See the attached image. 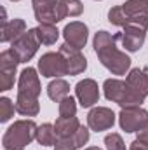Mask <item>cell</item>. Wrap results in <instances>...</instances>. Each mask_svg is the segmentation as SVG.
Here are the masks:
<instances>
[{
  "label": "cell",
  "mask_w": 148,
  "mask_h": 150,
  "mask_svg": "<svg viewBox=\"0 0 148 150\" xmlns=\"http://www.w3.org/2000/svg\"><path fill=\"white\" fill-rule=\"evenodd\" d=\"M105 147H106V150H127L124 138L118 133H110L105 136Z\"/></svg>",
  "instance_id": "obj_22"
},
{
  "label": "cell",
  "mask_w": 148,
  "mask_h": 150,
  "mask_svg": "<svg viewBox=\"0 0 148 150\" xmlns=\"http://www.w3.org/2000/svg\"><path fill=\"white\" fill-rule=\"evenodd\" d=\"M66 4V11L70 18H78L84 12V4L80 0H63Z\"/></svg>",
  "instance_id": "obj_24"
},
{
  "label": "cell",
  "mask_w": 148,
  "mask_h": 150,
  "mask_svg": "<svg viewBox=\"0 0 148 150\" xmlns=\"http://www.w3.org/2000/svg\"><path fill=\"white\" fill-rule=\"evenodd\" d=\"M103 93H105V98L111 101V103H117L120 108H129V107H141L145 103V100L122 79H106L103 82Z\"/></svg>",
  "instance_id": "obj_4"
},
{
  "label": "cell",
  "mask_w": 148,
  "mask_h": 150,
  "mask_svg": "<svg viewBox=\"0 0 148 150\" xmlns=\"http://www.w3.org/2000/svg\"><path fill=\"white\" fill-rule=\"evenodd\" d=\"M77 100L73 96H66L58 103V112L59 117H75L77 115Z\"/></svg>",
  "instance_id": "obj_20"
},
{
  "label": "cell",
  "mask_w": 148,
  "mask_h": 150,
  "mask_svg": "<svg viewBox=\"0 0 148 150\" xmlns=\"http://www.w3.org/2000/svg\"><path fill=\"white\" fill-rule=\"evenodd\" d=\"M75 96L82 108H91L99 101V86L94 79H84L75 84Z\"/></svg>",
  "instance_id": "obj_10"
},
{
  "label": "cell",
  "mask_w": 148,
  "mask_h": 150,
  "mask_svg": "<svg viewBox=\"0 0 148 150\" xmlns=\"http://www.w3.org/2000/svg\"><path fill=\"white\" fill-rule=\"evenodd\" d=\"M118 38H120V32L111 35L106 30H99L92 37V47H94V52H96L99 63L111 75H117V77L129 74L131 63H132V59L124 51H120L117 47Z\"/></svg>",
  "instance_id": "obj_1"
},
{
  "label": "cell",
  "mask_w": 148,
  "mask_h": 150,
  "mask_svg": "<svg viewBox=\"0 0 148 150\" xmlns=\"http://www.w3.org/2000/svg\"><path fill=\"white\" fill-rule=\"evenodd\" d=\"M147 32L148 30L138 26V25H127V26H124V30L120 32L118 42L122 44V47H124L127 52H138V51L143 47V44H145Z\"/></svg>",
  "instance_id": "obj_11"
},
{
  "label": "cell",
  "mask_w": 148,
  "mask_h": 150,
  "mask_svg": "<svg viewBox=\"0 0 148 150\" xmlns=\"http://www.w3.org/2000/svg\"><path fill=\"white\" fill-rule=\"evenodd\" d=\"M42 93L38 70L33 67L23 68L18 79V96H16V112L23 117H37L40 112L38 96Z\"/></svg>",
  "instance_id": "obj_2"
},
{
  "label": "cell",
  "mask_w": 148,
  "mask_h": 150,
  "mask_svg": "<svg viewBox=\"0 0 148 150\" xmlns=\"http://www.w3.org/2000/svg\"><path fill=\"white\" fill-rule=\"evenodd\" d=\"M19 63V58L11 49H4L0 52V91L5 93L14 87Z\"/></svg>",
  "instance_id": "obj_7"
},
{
  "label": "cell",
  "mask_w": 148,
  "mask_h": 150,
  "mask_svg": "<svg viewBox=\"0 0 148 150\" xmlns=\"http://www.w3.org/2000/svg\"><path fill=\"white\" fill-rule=\"evenodd\" d=\"M125 82L143 98H148V68H131L125 75Z\"/></svg>",
  "instance_id": "obj_14"
},
{
  "label": "cell",
  "mask_w": 148,
  "mask_h": 150,
  "mask_svg": "<svg viewBox=\"0 0 148 150\" xmlns=\"http://www.w3.org/2000/svg\"><path fill=\"white\" fill-rule=\"evenodd\" d=\"M37 35L42 45H54L59 38V30L56 28V25H38L37 28Z\"/></svg>",
  "instance_id": "obj_19"
},
{
  "label": "cell",
  "mask_w": 148,
  "mask_h": 150,
  "mask_svg": "<svg viewBox=\"0 0 148 150\" xmlns=\"http://www.w3.org/2000/svg\"><path fill=\"white\" fill-rule=\"evenodd\" d=\"M129 150H148V143H145V142H141V140L136 138V140L131 143Z\"/></svg>",
  "instance_id": "obj_26"
},
{
  "label": "cell",
  "mask_w": 148,
  "mask_h": 150,
  "mask_svg": "<svg viewBox=\"0 0 148 150\" xmlns=\"http://www.w3.org/2000/svg\"><path fill=\"white\" fill-rule=\"evenodd\" d=\"M35 140L38 142V145H42V147H54V143L58 140L56 131H54V124H51V122L40 124L37 129V138Z\"/></svg>",
  "instance_id": "obj_18"
},
{
  "label": "cell",
  "mask_w": 148,
  "mask_h": 150,
  "mask_svg": "<svg viewBox=\"0 0 148 150\" xmlns=\"http://www.w3.org/2000/svg\"><path fill=\"white\" fill-rule=\"evenodd\" d=\"M37 122L33 119H21L16 120L7 127L2 136L4 150H25L37 138Z\"/></svg>",
  "instance_id": "obj_3"
},
{
  "label": "cell",
  "mask_w": 148,
  "mask_h": 150,
  "mask_svg": "<svg viewBox=\"0 0 148 150\" xmlns=\"http://www.w3.org/2000/svg\"><path fill=\"white\" fill-rule=\"evenodd\" d=\"M84 150H103V149H99V147H87V149H84Z\"/></svg>",
  "instance_id": "obj_28"
},
{
  "label": "cell",
  "mask_w": 148,
  "mask_h": 150,
  "mask_svg": "<svg viewBox=\"0 0 148 150\" xmlns=\"http://www.w3.org/2000/svg\"><path fill=\"white\" fill-rule=\"evenodd\" d=\"M47 96L52 101L59 103L63 98L70 96V84L65 79H54V80H51L47 84Z\"/></svg>",
  "instance_id": "obj_17"
},
{
  "label": "cell",
  "mask_w": 148,
  "mask_h": 150,
  "mask_svg": "<svg viewBox=\"0 0 148 150\" xmlns=\"http://www.w3.org/2000/svg\"><path fill=\"white\" fill-rule=\"evenodd\" d=\"M59 52L63 54V58H65V61H66L68 75H70V77L80 75L87 70V59H85V56H84L78 49H75V47L68 45V44H63V45L59 47Z\"/></svg>",
  "instance_id": "obj_13"
},
{
  "label": "cell",
  "mask_w": 148,
  "mask_h": 150,
  "mask_svg": "<svg viewBox=\"0 0 148 150\" xmlns=\"http://www.w3.org/2000/svg\"><path fill=\"white\" fill-rule=\"evenodd\" d=\"M115 120H117V115L108 107H94L87 113V127L96 133L111 129Z\"/></svg>",
  "instance_id": "obj_9"
},
{
  "label": "cell",
  "mask_w": 148,
  "mask_h": 150,
  "mask_svg": "<svg viewBox=\"0 0 148 150\" xmlns=\"http://www.w3.org/2000/svg\"><path fill=\"white\" fill-rule=\"evenodd\" d=\"M89 138H91L89 127L80 126V127H78V131L73 134V142H75V145H77V149H84V145H87Z\"/></svg>",
  "instance_id": "obj_23"
},
{
  "label": "cell",
  "mask_w": 148,
  "mask_h": 150,
  "mask_svg": "<svg viewBox=\"0 0 148 150\" xmlns=\"http://www.w3.org/2000/svg\"><path fill=\"white\" fill-rule=\"evenodd\" d=\"M63 38H65V44L72 45L75 49L82 51L89 40V28L85 23L82 21H72L68 23L65 28H63Z\"/></svg>",
  "instance_id": "obj_12"
},
{
  "label": "cell",
  "mask_w": 148,
  "mask_h": 150,
  "mask_svg": "<svg viewBox=\"0 0 148 150\" xmlns=\"http://www.w3.org/2000/svg\"><path fill=\"white\" fill-rule=\"evenodd\" d=\"M138 140H141V142H145V143H148V124L143 127V129H140L138 133Z\"/></svg>",
  "instance_id": "obj_27"
},
{
  "label": "cell",
  "mask_w": 148,
  "mask_h": 150,
  "mask_svg": "<svg viewBox=\"0 0 148 150\" xmlns=\"http://www.w3.org/2000/svg\"><path fill=\"white\" fill-rule=\"evenodd\" d=\"M14 112H16V105L12 103V100L7 96H2L0 98V122L2 124L9 122L14 117Z\"/></svg>",
  "instance_id": "obj_21"
},
{
  "label": "cell",
  "mask_w": 148,
  "mask_h": 150,
  "mask_svg": "<svg viewBox=\"0 0 148 150\" xmlns=\"http://www.w3.org/2000/svg\"><path fill=\"white\" fill-rule=\"evenodd\" d=\"M11 2H21V0H11Z\"/></svg>",
  "instance_id": "obj_29"
},
{
  "label": "cell",
  "mask_w": 148,
  "mask_h": 150,
  "mask_svg": "<svg viewBox=\"0 0 148 150\" xmlns=\"http://www.w3.org/2000/svg\"><path fill=\"white\" fill-rule=\"evenodd\" d=\"M25 32H26L25 19L14 18V19H11V21H7V23L2 25V37H0V40L4 44H11V42H14L18 37H21Z\"/></svg>",
  "instance_id": "obj_15"
},
{
  "label": "cell",
  "mask_w": 148,
  "mask_h": 150,
  "mask_svg": "<svg viewBox=\"0 0 148 150\" xmlns=\"http://www.w3.org/2000/svg\"><path fill=\"white\" fill-rule=\"evenodd\" d=\"M38 47H40V40H38L37 30L35 28H28L21 37H18L14 42H11L9 49L19 58L21 63H28L37 54Z\"/></svg>",
  "instance_id": "obj_6"
},
{
  "label": "cell",
  "mask_w": 148,
  "mask_h": 150,
  "mask_svg": "<svg viewBox=\"0 0 148 150\" xmlns=\"http://www.w3.org/2000/svg\"><path fill=\"white\" fill-rule=\"evenodd\" d=\"M38 74L45 79H61L65 75H68V67H66V61L63 58V54L58 51H49L45 54L40 56L37 65Z\"/></svg>",
  "instance_id": "obj_5"
},
{
  "label": "cell",
  "mask_w": 148,
  "mask_h": 150,
  "mask_svg": "<svg viewBox=\"0 0 148 150\" xmlns=\"http://www.w3.org/2000/svg\"><path fill=\"white\" fill-rule=\"evenodd\" d=\"M96 2H101V0H96Z\"/></svg>",
  "instance_id": "obj_30"
},
{
  "label": "cell",
  "mask_w": 148,
  "mask_h": 150,
  "mask_svg": "<svg viewBox=\"0 0 148 150\" xmlns=\"http://www.w3.org/2000/svg\"><path fill=\"white\" fill-rule=\"evenodd\" d=\"M54 150H78L73 142V136L70 138H58L54 143Z\"/></svg>",
  "instance_id": "obj_25"
},
{
  "label": "cell",
  "mask_w": 148,
  "mask_h": 150,
  "mask_svg": "<svg viewBox=\"0 0 148 150\" xmlns=\"http://www.w3.org/2000/svg\"><path fill=\"white\" fill-rule=\"evenodd\" d=\"M148 124V110L143 107H129L120 108L118 126L125 133H138Z\"/></svg>",
  "instance_id": "obj_8"
},
{
  "label": "cell",
  "mask_w": 148,
  "mask_h": 150,
  "mask_svg": "<svg viewBox=\"0 0 148 150\" xmlns=\"http://www.w3.org/2000/svg\"><path fill=\"white\" fill-rule=\"evenodd\" d=\"M80 120L77 117H58L54 122V131L58 138H70L80 127Z\"/></svg>",
  "instance_id": "obj_16"
}]
</instances>
